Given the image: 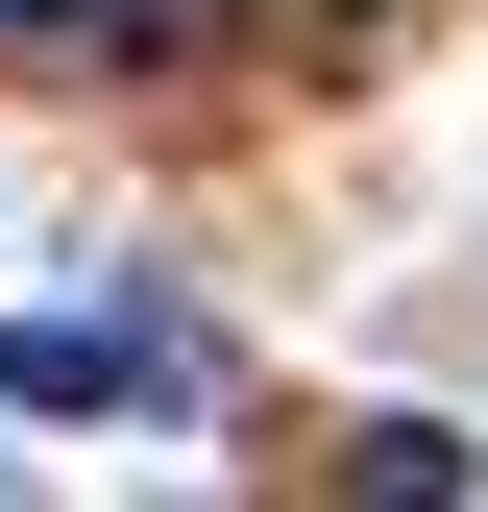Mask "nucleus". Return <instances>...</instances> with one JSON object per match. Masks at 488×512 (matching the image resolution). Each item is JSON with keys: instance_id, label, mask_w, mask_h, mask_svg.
Returning a JSON list of instances; mask_svg holds the SVG:
<instances>
[{"instance_id": "1", "label": "nucleus", "mask_w": 488, "mask_h": 512, "mask_svg": "<svg viewBox=\"0 0 488 512\" xmlns=\"http://www.w3.org/2000/svg\"><path fill=\"white\" fill-rule=\"evenodd\" d=\"M196 391V317L122 293V317H0V415H171Z\"/></svg>"}, {"instance_id": "2", "label": "nucleus", "mask_w": 488, "mask_h": 512, "mask_svg": "<svg viewBox=\"0 0 488 512\" xmlns=\"http://www.w3.org/2000/svg\"><path fill=\"white\" fill-rule=\"evenodd\" d=\"M0 49H49V74H147V49H220V0H0Z\"/></svg>"}]
</instances>
